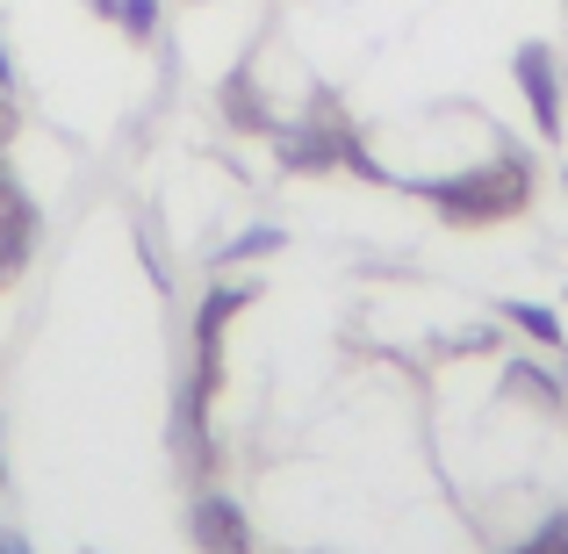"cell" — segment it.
<instances>
[{
	"label": "cell",
	"mask_w": 568,
	"mask_h": 554,
	"mask_svg": "<svg viewBox=\"0 0 568 554\" xmlns=\"http://www.w3.org/2000/svg\"><path fill=\"white\" fill-rule=\"evenodd\" d=\"M87 8H94V14H101V22H115V0H87Z\"/></svg>",
	"instance_id": "12"
},
{
	"label": "cell",
	"mask_w": 568,
	"mask_h": 554,
	"mask_svg": "<svg viewBox=\"0 0 568 554\" xmlns=\"http://www.w3.org/2000/svg\"><path fill=\"white\" fill-rule=\"evenodd\" d=\"M115 29L130 43H152L159 37V0H115Z\"/></svg>",
	"instance_id": "8"
},
{
	"label": "cell",
	"mask_w": 568,
	"mask_h": 554,
	"mask_svg": "<svg viewBox=\"0 0 568 554\" xmlns=\"http://www.w3.org/2000/svg\"><path fill=\"white\" fill-rule=\"evenodd\" d=\"M410 194H425L454 231H483V223H511L532 202V159L518 144H504L489 167H460V173H425V181H396Z\"/></svg>",
	"instance_id": "1"
},
{
	"label": "cell",
	"mask_w": 568,
	"mask_h": 554,
	"mask_svg": "<svg viewBox=\"0 0 568 554\" xmlns=\"http://www.w3.org/2000/svg\"><path fill=\"white\" fill-rule=\"evenodd\" d=\"M511 87L526 94V115L547 144L561 138V94H568V72H561V51L555 43H518L511 51Z\"/></svg>",
	"instance_id": "2"
},
{
	"label": "cell",
	"mask_w": 568,
	"mask_h": 554,
	"mask_svg": "<svg viewBox=\"0 0 568 554\" xmlns=\"http://www.w3.org/2000/svg\"><path fill=\"white\" fill-rule=\"evenodd\" d=\"M0 554H37V547H29V541H22L14 526H0Z\"/></svg>",
	"instance_id": "10"
},
{
	"label": "cell",
	"mask_w": 568,
	"mask_h": 554,
	"mask_svg": "<svg viewBox=\"0 0 568 554\" xmlns=\"http://www.w3.org/2000/svg\"><path fill=\"white\" fill-rule=\"evenodd\" d=\"M0 87L14 94V58H8V37H0Z\"/></svg>",
	"instance_id": "11"
},
{
	"label": "cell",
	"mask_w": 568,
	"mask_h": 554,
	"mask_svg": "<svg viewBox=\"0 0 568 554\" xmlns=\"http://www.w3.org/2000/svg\"><path fill=\"white\" fill-rule=\"evenodd\" d=\"M561 382H568V374H561Z\"/></svg>",
	"instance_id": "14"
},
{
	"label": "cell",
	"mask_w": 568,
	"mask_h": 554,
	"mask_svg": "<svg viewBox=\"0 0 568 554\" xmlns=\"http://www.w3.org/2000/svg\"><path fill=\"white\" fill-rule=\"evenodd\" d=\"M216 101H223V115H231L237 130H281V115H274V101L260 94V80H252V66H237L231 80L216 87Z\"/></svg>",
	"instance_id": "4"
},
{
	"label": "cell",
	"mask_w": 568,
	"mask_h": 554,
	"mask_svg": "<svg viewBox=\"0 0 568 554\" xmlns=\"http://www.w3.org/2000/svg\"><path fill=\"white\" fill-rule=\"evenodd\" d=\"M0 490H8V461H0Z\"/></svg>",
	"instance_id": "13"
},
{
	"label": "cell",
	"mask_w": 568,
	"mask_h": 554,
	"mask_svg": "<svg viewBox=\"0 0 568 554\" xmlns=\"http://www.w3.org/2000/svg\"><path fill=\"white\" fill-rule=\"evenodd\" d=\"M511 554H568V512H555V518H540V526L526 533Z\"/></svg>",
	"instance_id": "9"
},
{
	"label": "cell",
	"mask_w": 568,
	"mask_h": 554,
	"mask_svg": "<svg viewBox=\"0 0 568 554\" xmlns=\"http://www.w3.org/2000/svg\"><path fill=\"white\" fill-rule=\"evenodd\" d=\"M504 324H511V332H526L532 346H547V353H561V346H568L561 318H555L547 303H504Z\"/></svg>",
	"instance_id": "6"
},
{
	"label": "cell",
	"mask_w": 568,
	"mask_h": 554,
	"mask_svg": "<svg viewBox=\"0 0 568 554\" xmlns=\"http://www.w3.org/2000/svg\"><path fill=\"white\" fill-rule=\"evenodd\" d=\"M504 396L532 403V411H561V403H568V382H555V374L532 367V361H511V367H504Z\"/></svg>",
	"instance_id": "5"
},
{
	"label": "cell",
	"mask_w": 568,
	"mask_h": 554,
	"mask_svg": "<svg viewBox=\"0 0 568 554\" xmlns=\"http://www.w3.org/2000/svg\"><path fill=\"white\" fill-rule=\"evenodd\" d=\"M187 541H194V554H260V547H252V518H245V504L223 497V490H202V497H194V512H187Z\"/></svg>",
	"instance_id": "3"
},
{
	"label": "cell",
	"mask_w": 568,
	"mask_h": 554,
	"mask_svg": "<svg viewBox=\"0 0 568 554\" xmlns=\"http://www.w3.org/2000/svg\"><path fill=\"white\" fill-rule=\"evenodd\" d=\"M288 245V231H281V223H252V231H237L231 245L216 252V266H245V260H266V252H281Z\"/></svg>",
	"instance_id": "7"
}]
</instances>
